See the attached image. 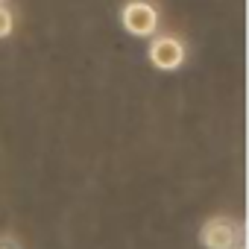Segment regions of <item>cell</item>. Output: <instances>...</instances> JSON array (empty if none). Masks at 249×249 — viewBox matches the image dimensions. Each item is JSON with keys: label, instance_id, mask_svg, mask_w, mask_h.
<instances>
[{"label": "cell", "instance_id": "cell-1", "mask_svg": "<svg viewBox=\"0 0 249 249\" xmlns=\"http://www.w3.org/2000/svg\"><path fill=\"white\" fill-rule=\"evenodd\" d=\"M156 24H159V12L144 0H132V3L123 6V27L132 36H150L156 33Z\"/></svg>", "mask_w": 249, "mask_h": 249}, {"label": "cell", "instance_id": "cell-2", "mask_svg": "<svg viewBox=\"0 0 249 249\" xmlns=\"http://www.w3.org/2000/svg\"><path fill=\"white\" fill-rule=\"evenodd\" d=\"M150 59H153V65L161 68V71H176V68L185 62V47H182L176 38L161 36V38H156V41L150 44Z\"/></svg>", "mask_w": 249, "mask_h": 249}, {"label": "cell", "instance_id": "cell-3", "mask_svg": "<svg viewBox=\"0 0 249 249\" xmlns=\"http://www.w3.org/2000/svg\"><path fill=\"white\" fill-rule=\"evenodd\" d=\"M202 243L208 249H231L234 246V229L229 220H211L202 229Z\"/></svg>", "mask_w": 249, "mask_h": 249}, {"label": "cell", "instance_id": "cell-4", "mask_svg": "<svg viewBox=\"0 0 249 249\" xmlns=\"http://www.w3.org/2000/svg\"><path fill=\"white\" fill-rule=\"evenodd\" d=\"M12 27H15V18H12V12L0 6V38H6V36L12 33Z\"/></svg>", "mask_w": 249, "mask_h": 249}]
</instances>
